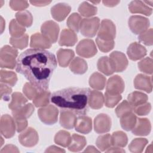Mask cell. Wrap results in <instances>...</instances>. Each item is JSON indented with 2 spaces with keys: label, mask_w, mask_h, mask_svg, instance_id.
Returning <instances> with one entry per match:
<instances>
[{
  "label": "cell",
  "mask_w": 153,
  "mask_h": 153,
  "mask_svg": "<svg viewBox=\"0 0 153 153\" xmlns=\"http://www.w3.org/2000/svg\"><path fill=\"white\" fill-rule=\"evenodd\" d=\"M16 71L23 75L41 91L47 90L53 72L57 67L54 54L44 49L29 48L17 60Z\"/></svg>",
  "instance_id": "cell-1"
},
{
  "label": "cell",
  "mask_w": 153,
  "mask_h": 153,
  "mask_svg": "<svg viewBox=\"0 0 153 153\" xmlns=\"http://www.w3.org/2000/svg\"><path fill=\"white\" fill-rule=\"evenodd\" d=\"M90 90L88 88L68 87L54 92L51 102L61 109L69 110L78 115H85L88 111Z\"/></svg>",
  "instance_id": "cell-2"
},
{
  "label": "cell",
  "mask_w": 153,
  "mask_h": 153,
  "mask_svg": "<svg viewBox=\"0 0 153 153\" xmlns=\"http://www.w3.org/2000/svg\"><path fill=\"white\" fill-rule=\"evenodd\" d=\"M18 51L14 47L5 45L1 48L0 66L1 68L14 69L16 66Z\"/></svg>",
  "instance_id": "cell-3"
},
{
  "label": "cell",
  "mask_w": 153,
  "mask_h": 153,
  "mask_svg": "<svg viewBox=\"0 0 153 153\" xmlns=\"http://www.w3.org/2000/svg\"><path fill=\"white\" fill-rule=\"evenodd\" d=\"M100 20L98 17L85 18L82 19L80 26L79 30L81 33L88 38H92L94 36L99 29Z\"/></svg>",
  "instance_id": "cell-4"
},
{
  "label": "cell",
  "mask_w": 153,
  "mask_h": 153,
  "mask_svg": "<svg viewBox=\"0 0 153 153\" xmlns=\"http://www.w3.org/2000/svg\"><path fill=\"white\" fill-rule=\"evenodd\" d=\"M128 25L133 33L140 35L147 30L150 26V22L148 19L143 16L134 15L128 19Z\"/></svg>",
  "instance_id": "cell-5"
},
{
  "label": "cell",
  "mask_w": 153,
  "mask_h": 153,
  "mask_svg": "<svg viewBox=\"0 0 153 153\" xmlns=\"http://www.w3.org/2000/svg\"><path fill=\"white\" fill-rule=\"evenodd\" d=\"M59 110L53 105H49L38 109V115L40 120L47 125H52L57 121Z\"/></svg>",
  "instance_id": "cell-6"
},
{
  "label": "cell",
  "mask_w": 153,
  "mask_h": 153,
  "mask_svg": "<svg viewBox=\"0 0 153 153\" xmlns=\"http://www.w3.org/2000/svg\"><path fill=\"white\" fill-rule=\"evenodd\" d=\"M115 36L116 27L114 23L109 19H103L99 26L97 38L106 41H113Z\"/></svg>",
  "instance_id": "cell-7"
},
{
  "label": "cell",
  "mask_w": 153,
  "mask_h": 153,
  "mask_svg": "<svg viewBox=\"0 0 153 153\" xmlns=\"http://www.w3.org/2000/svg\"><path fill=\"white\" fill-rule=\"evenodd\" d=\"M76 53L85 58H90L96 54L97 48L94 41L90 39H84L79 41L76 47Z\"/></svg>",
  "instance_id": "cell-8"
},
{
  "label": "cell",
  "mask_w": 153,
  "mask_h": 153,
  "mask_svg": "<svg viewBox=\"0 0 153 153\" xmlns=\"http://www.w3.org/2000/svg\"><path fill=\"white\" fill-rule=\"evenodd\" d=\"M111 65L114 72H121L128 66V60L122 52L115 51L111 53L109 57Z\"/></svg>",
  "instance_id": "cell-9"
},
{
  "label": "cell",
  "mask_w": 153,
  "mask_h": 153,
  "mask_svg": "<svg viewBox=\"0 0 153 153\" xmlns=\"http://www.w3.org/2000/svg\"><path fill=\"white\" fill-rule=\"evenodd\" d=\"M16 129V123L14 118L8 114L2 115L1 117L0 130L1 134L5 138L12 137Z\"/></svg>",
  "instance_id": "cell-10"
},
{
  "label": "cell",
  "mask_w": 153,
  "mask_h": 153,
  "mask_svg": "<svg viewBox=\"0 0 153 153\" xmlns=\"http://www.w3.org/2000/svg\"><path fill=\"white\" fill-rule=\"evenodd\" d=\"M59 30V26L52 20L45 22L41 27L42 34L47 38L51 44H54L57 41Z\"/></svg>",
  "instance_id": "cell-11"
},
{
  "label": "cell",
  "mask_w": 153,
  "mask_h": 153,
  "mask_svg": "<svg viewBox=\"0 0 153 153\" xmlns=\"http://www.w3.org/2000/svg\"><path fill=\"white\" fill-rule=\"evenodd\" d=\"M39 140L37 131L32 127L25 129L19 136V141L22 145L26 147H33L36 145Z\"/></svg>",
  "instance_id": "cell-12"
},
{
  "label": "cell",
  "mask_w": 153,
  "mask_h": 153,
  "mask_svg": "<svg viewBox=\"0 0 153 153\" xmlns=\"http://www.w3.org/2000/svg\"><path fill=\"white\" fill-rule=\"evenodd\" d=\"M111 118L106 114H100L94 118V129L99 134L108 132L111 128Z\"/></svg>",
  "instance_id": "cell-13"
},
{
  "label": "cell",
  "mask_w": 153,
  "mask_h": 153,
  "mask_svg": "<svg viewBox=\"0 0 153 153\" xmlns=\"http://www.w3.org/2000/svg\"><path fill=\"white\" fill-rule=\"evenodd\" d=\"M125 84L123 79L118 75L111 76L106 83V92L111 94H120L124 90Z\"/></svg>",
  "instance_id": "cell-14"
},
{
  "label": "cell",
  "mask_w": 153,
  "mask_h": 153,
  "mask_svg": "<svg viewBox=\"0 0 153 153\" xmlns=\"http://www.w3.org/2000/svg\"><path fill=\"white\" fill-rule=\"evenodd\" d=\"M71 7L66 3H58L54 5L51 8V16L54 19L58 22H62L65 20L69 14Z\"/></svg>",
  "instance_id": "cell-15"
},
{
  "label": "cell",
  "mask_w": 153,
  "mask_h": 153,
  "mask_svg": "<svg viewBox=\"0 0 153 153\" xmlns=\"http://www.w3.org/2000/svg\"><path fill=\"white\" fill-rule=\"evenodd\" d=\"M134 88L140 90H143L146 93H151L152 90V76H149L144 74H138L134 79Z\"/></svg>",
  "instance_id": "cell-16"
},
{
  "label": "cell",
  "mask_w": 153,
  "mask_h": 153,
  "mask_svg": "<svg viewBox=\"0 0 153 153\" xmlns=\"http://www.w3.org/2000/svg\"><path fill=\"white\" fill-rule=\"evenodd\" d=\"M146 49L140 43L134 42L127 48V54L130 59L133 61L142 59L146 54Z\"/></svg>",
  "instance_id": "cell-17"
},
{
  "label": "cell",
  "mask_w": 153,
  "mask_h": 153,
  "mask_svg": "<svg viewBox=\"0 0 153 153\" xmlns=\"http://www.w3.org/2000/svg\"><path fill=\"white\" fill-rule=\"evenodd\" d=\"M75 130L82 134H88L92 130V121L89 117L78 115L75 123Z\"/></svg>",
  "instance_id": "cell-18"
},
{
  "label": "cell",
  "mask_w": 153,
  "mask_h": 153,
  "mask_svg": "<svg viewBox=\"0 0 153 153\" xmlns=\"http://www.w3.org/2000/svg\"><path fill=\"white\" fill-rule=\"evenodd\" d=\"M151 130V124L148 118L137 119L136 123L134 128L131 130V132L136 136H147Z\"/></svg>",
  "instance_id": "cell-19"
},
{
  "label": "cell",
  "mask_w": 153,
  "mask_h": 153,
  "mask_svg": "<svg viewBox=\"0 0 153 153\" xmlns=\"http://www.w3.org/2000/svg\"><path fill=\"white\" fill-rule=\"evenodd\" d=\"M76 116L71 111L61 109L60 114V124L66 129H72L75 126Z\"/></svg>",
  "instance_id": "cell-20"
},
{
  "label": "cell",
  "mask_w": 153,
  "mask_h": 153,
  "mask_svg": "<svg viewBox=\"0 0 153 153\" xmlns=\"http://www.w3.org/2000/svg\"><path fill=\"white\" fill-rule=\"evenodd\" d=\"M77 41V35L74 31L70 29H64L61 32L59 44L60 46L71 47L74 45Z\"/></svg>",
  "instance_id": "cell-21"
},
{
  "label": "cell",
  "mask_w": 153,
  "mask_h": 153,
  "mask_svg": "<svg viewBox=\"0 0 153 153\" xmlns=\"http://www.w3.org/2000/svg\"><path fill=\"white\" fill-rule=\"evenodd\" d=\"M51 46L50 41L40 33H35L30 37V47L33 48L45 49Z\"/></svg>",
  "instance_id": "cell-22"
},
{
  "label": "cell",
  "mask_w": 153,
  "mask_h": 153,
  "mask_svg": "<svg viewBox=\"0 0 153 153\" xmlns=\"http://www.w3.org/2000/svg\"><path fill=\"white\" fill-rule=\"evenodd\" d=\"M128 10L131 13L142 14L147 16H151L152 13V9L141 1H133L130 2L128 4Z\"/></svg>",
  "instance_id": "cell-23"
},
{
  "label": "cell",
  "mask_w": 153,
  "mask_h": 153,
  "mask_svg": "<svg viewBox=\"0 0 153 153\" xmlns=\"http://www.w3.org/2000/svg\"><path fill=\"white\" fill-rule=\"evenodd\" d=\"M74 56V51L71 49H59L57 52V57L59 66L63 68L67 67L71 62Z\"/></svg>",
  "instance_id": "cell-24"
},
{
  "label": "cell",
  "mask_w": 153,
  "mask_h": 153,
  "mask_svg": "<svg viewBox=\"0 0 153 153\" xmlns=\"http://www.w3.org/2000/svg\"><path fill=\"white\" fill-rule=\"evenodd\" d=\"M104 103V96L102 92L97 90H90L88 96V104L94 109H100Z\"/></svg>",
  "instance_id": "cell-25"
},
{
  "label": "cell",
  "mask_w": 153,
  "mask_h": 153,
  "mask_svg": "<svg viewBox=\"0 0 153 153\" xmlns=\"http://www.w3.org/2000/svg\"><path fill=\"white\" fill-rule=\"evenodd\" d=\"M86 143L87 140L84 136L74 133L71 136L68 149L72 152H79L84 148Z\"/></svg>",
  "instance_id": "cell-26"
},
{
  "label": "cell",
  "mask_w": 153,
  "mask_h": 153,
  "mask_svg": "<svg viewBox=\"0 0 153 153\" xmlns=\"http://www.w3.org/2000/svg\"><path fill=\"white\" fill-rule=\"evenodd\" d=\"M69 69L75 74L82 75L87 72L88 66L87 62L84 59L76 57L71 62Z\"/></svg>",
  "instance_id": "cell-27"
},
{
  "label": "cell",
  "mask_w": 153,
  "mask_h": 153,
  "mask_svg": "<svg viewBox=\"0 0 153 153\" xmlns=\"http://www.w3.org/2000/svg\"><path fill=\"white\" fill-rule=\"evenodd\" d=\"M106 78L99 72L93 73L89 78L90 87L97 90H102L106 84Z\"/></svg>",
  "instance_id": "cell-28"
},
{
  "label": "cell",
  "mask_w": 153,
  "mask_h": 153,
  "mask_svg": "<svg viewBox=\"0 0 153 153\" xmlns=\"http://www.w3.org/2000/svg\"><path fill=\"white\" fill-rule=\"evenodd\" d=\"M148 99V97L146 94L137 91L131 93L127 97L128 103L133 106V108L146 103Z\"/></svg>",
  "instance_id": "cell-29"
},
{
  "label": "cell",
  "mask_w": 153,
  "mask_h": 153,
  "mask_svg": "<svg viewBox=\"0 0 153 153\" xmlns=\"http://www.w3.org/2000/svg\"><path fill=\"white\" fill-rule=\"evenodd\" d=\"M120 118L121 126L124 130L126 131L131 130L135 126L137 121L136 115L132 112L122 116L120 117Z\"/></svg>",
  "instance_id": "cell-30"
},
{
  "label": "cell",
  "mask_w": 153,
  "mask_h": 153,
  "mask_svg": "<svg viewBox=\"0 0 153 153\" xmlns=\"http://www.w3.org/2000/svg\"><path fill=\"white\" fill-rule=\"evenodd\" d=\"M34 109V106L32 103H27L16 110H13L12 111V115L13 118H27L32 115Z\"/></svg>",
  "instance_id": "cell-31"
},
{
  "label": "cell",
  "mask_w": 153,
  "mask_h": 153,
  "mask_svg": "<svg viewBox=\"0 0 153 153\" xmlns=\"http://www.w3.org/2000/svg\"><path fill=\"white\" fill-rule=\"evenodd\" d=\"M27 102V99L21 93L14 92L11 96V100L8 105V108L12 111L16 110L24 106Z\"/></svg>",
  "instance_id": "cell-32"
},
{
  "label": "cell",
  "mask_w": 153,
  "mask_h": 153,
  "mask_svg": "<svg viewBox=\"0 0 153 153\" xmlns=\"http://www.w3.org/2000/svg\"><path fill=\"white\" fill-rule=\"evenodd\" d=\"M112 145L114 146L123 148L126 146L128 142V138L125 133L121 131H117L111 136Z\"/></svg>",
  "instance_id": "cell-33"
},
{
  "label": "cell",
  "mask_w": 153,
  "mask_h": 153,
  "mask_svg": "<svg viewBox=\"0 0 153 153\" xmlns=\"http://www.w3.org/2000/svg\"><path fill=\"white\" fill-rule=\"evenodd\" d=\"M16 18L17 22L23 27H29L32 25L33 17L27 10L17 12L16 14Z\"/></svg>",
  "instance_id": "cell-34"
},
{
  "label": "cell",
  "mask_w": 153,
  "mask_h": 153,
  "mask_svg": "<svg viewBox=\"0 0 153 153\" xmlns=\"http://www.w3.org/2000/svg\"><path fill=\"white\" fill-rule=\"evenodd\" d=\"M51 97L50 91H41L33 99V103L36 107H44L48 105Z\"/></svg>",
  "instance_id": "cell-35"
},
{
  "label": "cell",
  "mask_w": 153,
  "mask_h": 153,
  "mask_svg": "<svg viewBox=\"0 0 153 153\" xmlns=\"http://www.w3.org/2000/svg\"><path fill=\"white\" fill-rule=\"evenodd\" d=\"M97 66L98 70L106 75H112L114 71L111 65L109 57L103 56L99 58L97 61Z\"/></svg>",
  "instance_id": "cell-36"
},
{
  "label": "cell",
  "mask_w": 153,
  "mask_h": 153,
  "mask_svg": "<svg viewBox=\"0 0 153 153\" xmlns=\"http://www.w3.org/2000/svg\"><path fill=\"white\" fill-rule=\"evenodd\" d=\"M26 29L25 27L20 25L16 19H12L9 25V32L11 36L13 38H19L23 35Z\"/></svg>",
  "instance_id": "cell-37"
},
{
  "label": "cell",
  "mask_w": 153,
  "mask_h": 153,
  "mask_svg": "<svg viewBox=\"0 0 153 153\" xmlns=\"http://www.w3.org/2000/svg\"><path fill=\"white\" fill-rule=\"evenodd\" d=\"M54 140L56 144L63 147H67L71 142V136L69 132L65 130H60L56 134Z\"/></svg>",
  "instance_id": "cell-38"
},
{
  "label": "cell",
  "mask_w": 153,
  "mask_h": 153,
  "mask_svg": "<svg viewBox=\"0 0 153 153\" xmlns=\"http://www.w3.org/2000/svg\"><path fill=\"white\" fill-rule=\"evenodd\" d=\"M78 11L81 16L86 17L94 16L97 12L96 7L90 4L88 2H83L78 7Z\"/></svg>",
  "instance_id": "cell-39"
},
{
  "label": "cell",
  "mask_w": 153,
  "mask_h": 153,
  "mask_svg": "<svg viewBox=\"0 0 153 153\" xmlns=\"http://www.w3.org/2000/svg\"><path fill=\"white\" fill-rule=\"evenodd\" d=\"M17 81V76L13 71L6 70L1 71V82L10 86H14Z\"/></svg>",
  "instance_id": "cell-40"
},
{
  "label": "cell",
  "mask_w": 153,
  "mask_h": 153,
  "mask_svg": "<svg viewBox=\"0 0 153 153\" xmlns=\"http://www.w3.org/2000/svg\"><path fill=\"white\" fill-rule=\"evenodd\" d=\"M148 143V140L145 138H136L133 139L128 146V149L134 153H140Z\"/></svg>",
  "instance_id": "cell-41"
},
{
  "label": "cell",
  "mask_w": 153,
  "mask_h": 153,
  "mask_svg": "<svg viewBox=\"0 0 153 153\" xmlns=\"http://www.w3.org/2000/svg\"><path fill=\"white\" fill-rule=\"evenodd\" d=\"M82 19L79 14L74 13L68 17L66 22L67 26L70 30L78 32L79 30V26Z\"/></svg>",
  "instance_id": "cell-42"
},
{
  "label": "cell",
  "mask_w": 153,
  "mask_h": 153,
  "mask_svg": "<svg viewBox=\"0 0 153 153\" xmlns=\"http://www.w3.org/2000/svg\"><path fill=\"white\" fill-rule=\"evenodd\" d=\"M96 144L100 151H105L112 146L111 135L106 134L99 136L96 139Z\"/></svg>",
  "instance_id": "cell-43"
},
{
  "label": "cell",
  "mask_w": 153,
  "mask_h": 153,
  "mask_svg": "<svg viewBox=\"0 0 153 153\" xmlns=\"http://www.w3.org/2000/svg\"><path fill=\"white\" fill-rule=\"evenodd\" d=\"M28 40V35L27 34H25L23 36L19 38H10V43L11 45H13L14 48L22 50L27 46Z\"/></svg>",
  "instance_id": "cell-44"
},
{
  "label": "cell",
  "mask_w": 153,
  "mask_h": 153,
  "mask_svg": "<svg viewBox=\"0 0 153 153\" xmlns=\"http://www.w3.org/2000/svg\"><path fill=\"white\" fill-rule=\"evenodd\" d=\"M139 70L145 74L151 75L153 71L152 59L150 57H145L137 63Z\"/></svg>",
  "instance_id": "cell-45"
},
{
  "label": "cell",
  "mask_w": 153,
  "mask_h": 153,
  "mask_svg": "<svg viewBox=\"0 0 153 153\" xmlns=\"http://www.w3.org/2000/svg\"><path fill=\"white\" fill-rule=\"evenodd\" d=\"M41 91L38 88L35 87L30 82H26L23 87V92L24 94L29 100H33Z\"/></svg>",
  "instance_id": "cell-46"
},
{
  "label": "cell",
  "mask_w": 153,
  "mask_h": 153,
  "mask_svg": "<svg viewBox=\"0 0 153 153\" xmlns=\"http://www.w3.org/2000/svg\"><path fill=\"white\" fill-rule=\"evenodd\" d=\"M121 99L122 97L120 94H111L106 91L104 97L105 105L108 108H114L118 103Z\"/></svg>",
  "instance_id": "cell-47"
},
{
  "label": "cell",
  "mask_w": 153,
  "mask_h": 153,
  "mask_svg": "<svg viewBox=\"0 0 153 153\" xmlns=\"http://www.w3.org/2000/svg\"><path fill=\"white\" fill-rule=\"evenodd\" d=\"M133 110V106L127 100L123 101L115 109V113L118 117L120 118L122 116L131 112Z\"/></svg>",
  "instance_id": "cell-48"
},
{
  "label": "cell",
  "mask_w": 153,
  "mask_h": 153,
  "mask_svg": "<svg viewBox=\"0 0 153 153\" xmlns=\"http://www.w3.org/2000/svg\"><path fill=\"white\" fill-rule=\"evenodd\" d=\"M96 42L99 50L103 53H107L110 51L111 50L113 49L115 45L114 40L106 41L100 39L97 37L96 39Z\"/></svg>",
  "instance_id": "cell-49"
},
{
  "label": "cell",
  "mask_w": 153,
  "mask_h": 153,
  "mask_svg": "<svg viewBox=\"0 0 153 153\" xmlns=\"http://www.w3.org/2000/svg\"><path fill=\"white\" fill-rule=\"evenodd\" d=\"M138 40L139 41V42L143 43L146 45H152L153 44L152 29L151 28L149 30H147L143 33L140 34L138 36Z\"/></svg>",
  "instance_id": "cell-50"
},
{
  "label": "cell",
  "mask_w": 153,
  "mask_h": 153,
  "mask_svg": "<svg viewBox=\"0 0 153 153\" xmlns=\"http://www.w3.org/2000/svg\"><path fill=\"white\" fill-rule=\"evenodd\" d=\"M151 109V105L149 103H145L139 106L133 108L134 111L138 115H146L149 113Z\"/></svg>",
  "instance_id": "cell-51"
},
{
  "label": "cell",
  "mask_w": 153,
  "mask_h": 153,
  "mask_svg": "<svg viewBox=\"0 0 153 153\" xmlns=\"http://www.w3.org/2000/svg\"><path fill=\"white\" fill-rule=\"evenodd\" d=\"M9 4L11 8L15 11H22L29 7L28 2L26 1H10Z\"/></svg>",
  "instance_id": "cell-52"
},
{
  "label": "cell",
  "mask_w": 153,
  "mask_h": 153,
  "mask_svg": "<svg viewBox=\"0 0 153 153\" xmlns=\"http://www.w3.org/2000/svg\"><path fill=\"white\" fill-rule=\"evenodd\" d=\"M1 98L5 101L10 100V94L12 92V89L9 85L5 83H1Z\"/></svg>",
  "instance_id": "cell-53"
},
{
  "label": "cell",
  "mask_w": 153,
  "mask_h": 153,
  "mask_svg": "<svg viewBox=\"0 0 153 153\" xmlns=\"http://www.w3.org/2000/svg\"><path fill=\"white\" fill-rule=\"evenodd\" d=\"M16 126V130L18 133L21 132L26 129L27 126V121L26 118H14Z\"/></svg>",
  "instance_id": "cell-54"
},
{
  "label": "cell",
  "mask_w": 153,
  "mask_h": 153,
  "mask_svg": "<svg viewBox=\"0 0 153 153\" xmlns=\"http://www.w3.org/2000/svg\"><path fill=\"white\" fill-rule=\"evenodd\" d=\"M0 152H19V150L13 145H7L1 150Z\"/></svg>",
  "instance_id": "cell-55"
},
{
  "label": "cell",
  "mask_w": 153,
  "mask_h": 153,
  "mask_svg": "<svg viewBox=\"0 0 153 153\" xmlns=\"http://www.w3.org/2000/svg\"><path fill=\"white\" fill-rule=\"evenodd\" d=\"M30 4L36 7L46 6L51 3V1H30Z\"/></svg>",
  "instance_id": "cell-56"
},
{
  "label": "cell",
  "mask_w": 153,
  "mask_h": 153,
  "mask_svg": "<svg viewBox=\"0 0 153 153\" xmlns=\"http://www.w3.org/2000/svg\"><path fill=\"white\" fill-rule=\"evenodd\" d=\"M45 152H65V151L60 148L54 145L48 147L45 151Z\"/></svg>",
  "instance_id": "cell-57"
},
{
  "label": "cell",
  "mask_w": 153,
  "mask_h": 153,
  "mask_svg": "<svg viewBox=\"0 0 153 153\" xmlns=\"http://www.w3.org/2000/svg\"><path fill=\"white\" fill-rule=\"evenodd\" d=\"M102 2L104 4V5L106 7H112L118 5L120 2V1H103Z\"/></svg>",
  "instance_id": "cell-58"
},
{
  "label": "cell",
  "mask_w": 153,
  "mask_h": 153,
  "mask_svg": "<svg viewBox=\"0 0 153 153\" xmlns=\"http://www.w3.org/2000/svg\"><path fill=\"white\" fill-rule=\"evenodd\" d=\"M106 152H125V151L120 147L114 146L112 148H109L105 151Z\"/></svg>",
  "instance_id": "cell-59"
},
{
  "label": "cell",
  "mask_w": 153,
  "mask_h": 153,
  "mask_svg": "<svg viewBox=\"0 0 153 153\" xmlns=\"http://www.w3.org/2000/svg\"><path fill=\"white\" fill-rule=\"evenodd\" d=\"M84 152H99L100 151L97 150L93 146H88L87 148L84 151Z\"/></svg>",
  "instance_id": "cell-60"
},
{
  "label": "cell",
  "mask_w": 153,
  "mask_h": 153,
  "mask_svg": "<svg viewBox=\"0 0 153 153\" xmlns=\"http://www.w3.org/2000/svg\"><path fill=\"white\" fill-rule=\"evenodd\" d=\"M1 33H2L4 29V27L5 26V22L2 18V17H1Z\"/></svg>",
  "instance_id": "cell-61"
},
{
  "label": "cell",
  "mask_w": 153,
  "mask_h": 153,
  "mask_svg": "<svg viewBox=\"0 0 153 153\" xmlns=\"http://www.w3.org/2000/svg\"><path fill=\"white\" fill-rule=\"evenodd\" d=\"M143 2L144 3H146V5H147V4H150V6H152V3H153V1H143Z\"/></svg>",
  "instance_id": "cell-62"
}]
</instances>
